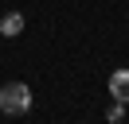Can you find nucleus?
<instances>
[{"label":"nucleus","instance_id":"f257e3e1","mask_svg":"<svg viewBox=\"0 0 129 124\" xmlns=\"http://www.w3.org/2000/svg\"><path fill=\"white\" fill-rule=\"evenodd\" d=\"M31 108V89H27L24 82H8V85H0V112H8V116H20Z\"/></svg>","mask_w":129,"mask_h":124},{"label":"nucleus","instance_id":"7ed1b4c3","mask_svg":"<svg viewBox=\"0 0 129 124\" xmlns=\"http://www.w3.org/2000/svg\"><path fill=\"white\" fill-rule=\"evenodd\" d=\"M20 31H24V16L20 12H8V16H0V35H20Z\"/></svg>","mask_w":129,"mask_h":124},{"label":"nucleus","instance_id":"f03ea898","mask_svg":"<svg viewBox=\"0 0 129 124\" xmlns=\"http://www.w3.org/2000/svg\"><path fill=\"white\" fill-rule=\"evenodd\" d=\"M110 93H113V101L129 105V70H117V74L110 78Z\"/></svg>","mask_w":129,"mask_h":124},{"label":"nucleus","instance_id":"20e7f679","mask_svg":"<svg viewBox=\"0 0 129 124\" xmlns=\"http://www.w3.org/2000/svg\"><path fill=\"white\" fill-rule=\"evenodd\" d=\"M106 116H110V124H117L121 116H125V105H121V101H113V108H110V112H106Z\"/></svg>","mask_w":129,"mask_h":124}]
</instances>
